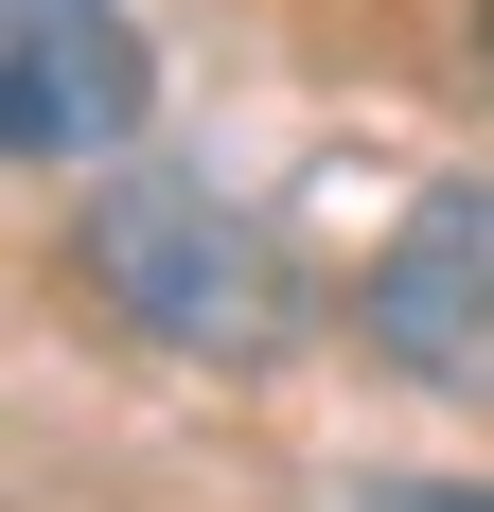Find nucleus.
Returning <instances> with one entry per match:
<instances>
[{"label": "nucleus", "instance_id": "20e7f679", "mask_svg": "<svg viewBox=\"0 0 494 512\" xmlns=\"http://www.w3.org/2000/svg\"><path fill=\"white\" fill-rule=\"evenodd\" d=\"M353 512H494V477H371Z\"/></svg>", "mask_w": 494, "mask_h": 512}, {"label": "nucleus", "instance_id": "f257e3e1", "mask_svg": "<svg viewBox=\"0 0 494 512\" xmlns=\"http://www.w3.org/2000/svg\"><path fill=\"white\" fill-rule=\"evenodd\" d=\"M89 283L142 336H177V354H283V318H300L265 212L195 195V177H106L89 195Z\"/></svg>", "mask_w": 494, "mask_h": 512}, {"label": "nucleus", "instance_id": "f03ea898", "mask_svg": "<svg viewBox=\"0 0 494 512\" xmlns=\"http://www.w3.org/2000/svg\"><path fill=\"white\" fill-rule=\"evenodd\" d=\"M371 354H389L406 389L494 407V177L424 195L389 248H371Z\"/></svg>", "mask_w": 494, "mask_h": 512}, {"label": "nucleus", "instance_id": "7ed1b4c3", "mask_svg": "<svg viewBox=\"0 0 494 512\" xmlns=\"http://www.w3.org/2000/svg\"><path fill=\"white\" fill-rule=\"evenodd\" d=\"M142 106H159V71L124 0H0V124L36 159H124Z\"/></svg>", "mask_w": 494, "mask_h": 512}]
</instances>
